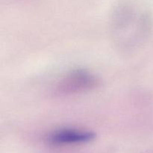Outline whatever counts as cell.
I'll return each instance as SVG.
<instances>
[{
	"instance_id": "1",
	"label": "cell",
	"mask_w": 153,
	"mask_h": 153,
	"mask_svg": "<svg viewBox=\"0 0 153 153\" xmlns=\"http://www.w3.org/2000/svg\"><path fill=\"white\" fill-rule=\"evenodd\" d=\"M95 137L94 133L77 129H61L52 133L49 142L55 145L77 144L92 140Z\"/></svg>"
},
{
	"instance_id": "2",
	"label": "cell",
	"mask_w": 153,
	"mask_h": 153,
	"mask_svg": "<svg viewBox=\"0 0 153 153\" xmlns=\"http://www.w3.org/2000/svg\"><path fill=\"white\" fill-rule=\"evenodd\" d=\"M96 79L87 72L78 70L72 73L62 82L61 90L64 92L83 91L94 88L96 85Z\"/></svg>"
}]
</instances>
